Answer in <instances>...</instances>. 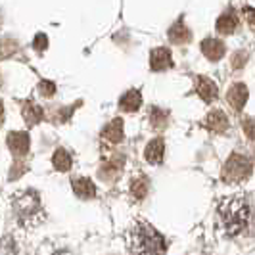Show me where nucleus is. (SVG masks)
<instances>
[{"label": "nucleus", "instance_id": "f257e3e1", "mask_svg": "<svg viewBox=\"0 0 255 255\" xmlns=\"http://www.w3.org/2000/svg\"><path fill=\"white\" fill-rule=\"evenodd\" d=\"M125 240L132 255H165V238L146 221H134L125 232Z\"/></svg>", "mask_w": 255, "mask_h": 255}, {"label": "nucleus", "instance_id": "f03ea898", "mask_svg": "<svg viewBox=\"0 0 255 255\" xmlns=\"http://www.w3.org/2000/svg\"><path fill=\"white\" fill-rule=\"evenodd\" d=\"M219 217L229 236H238L248 229L252 209H250V204L246 202V198L232 196V198H225L219 204Z\"/></svg>", "mask_w": 255, "mask_h": 255}, {"label": "nucleus", "instance_id": "7ed1b4c3", "mask_svg": "<svg viewBox=\"0 0 255 255\" xmlns=\"http://www.w3.org/2000/svg\"><path fill=\"white\" fill-rule=\"evenodd\" d=\"M13 213L23 227H37L44 219V209L40 204V196L35 190H21L12 200Z\"/></svg>", "mask_w": 255, "mask_h": 255}, {"label": "nucleus", "instance_id": "20e7f679", "mask_svg": "<svg viewBox=\"0 0 255 255\" xmlns=\"http://www.w3.org/2000/svg\"><path fill=\"white\" fill-rule=\"evenodd\" d=\"M250 175H252V163L242 153H232L227 159V163L223 165V173H221L225 182H242L250 179Z\"/></svg>", "mask_w": 255, "mask_h": 255}, {"label": "nucleus", "instance_id": "39448f33", "mask_svg": "<svg viewBox=\"0 0 255 255\" xmlns=\"http://www.w3.org/2000/svg\"><path fill=\"white\" fill-rule=\"evenodd\" d=\"M8 148H10V152L13 155H17V157H23L25 153H29V148H31V138H29V134L27 132H21V130H15V132H10L8 134Z\"/></svg>", "mask_w": 255, "mask_h": 255}, {"label": "nucleus", "instance_id": "423d86ee", "mask_svg": "<svg viewBox=\"0 0 255 255\" xmlns=\"http://www.w3.org/2000/svg\"><path fill=\"white\" fill-rule=\"evenodd\" d=\"M150 67L152 71H165V69H171L173 67V56L171 52L167 50L165 46H157L150 52Z\"/></svg>", "mask_w": 255, "mask_h": 255}, {"label": "nucleus", "instance_id": "0eeeda50", "mask_svg": "<svg viewBox=\"0 0 255 255\" xmlns=\"http://www.w3.org/2000/svg\"><path fill=\"white\" fill-rule=\"evenodd\" d=\"M123 167H125V157H123V155H115V157H112L110 161H106V163L100 167L98 175L102 177V180L115 182V180H117V177L121 175Z\"/></svg>", "mask_w": 255, "mask_h": 255}, {"label": "nucleus", "instance_id": "6e6552de", "mask_svg": "<svg viewBox=\"0 0 255 255\" xmlns=\"http://www.w3.org/2000/svg\"><path fill=\"white\" fill-rule=\"evenodd\" d=\"M248 87L244 85V83H236V85H232L230 90L227 92V100L229 104L232 106V110H236V112H240L244 110V106L248 102Z\"/></svg>", "mask_w": 255, "mask_h": 255}, {"label": "nucleus", "instance_id": "1a4fd4ad", "mask_svg": "<svg viewBox=\"0 0 255 255\" xmlns=\"http://www.w3.org/2000/svg\"><path fill=\"white\" fill-rule=\"evenodd\" d=\"M163 153H165V142L163 138H153L146 144V150H144V157L148 163L152 165H159L163 161Z\"/></svg>", "mask_w": 255, "mask_h": 255}, {"label": "nucleus", "instance_id": "9d476101", "mask_svg": "<svg viewBox=\"0 0 255 255\" xmlns=\"http://www.w3.org/2000/svg\"><path fill=\"white\" fill-rule=\"evenodd\" d=\"M21 115H23V121H25L29 127H35V125H38L44 119V110L37 102L27 100L21 106Z\"/></svg>", "mask_w": 255, "mask_h": 255}, {"label": "nucleus", "instance_id": "9b49d317", "mask_svg": "<svg viewBox=\"0 0 255 255\" xmlns=\"http://www.w3.org/2000/svg\"><path fill=\"white\" fill-rule=\"evenodd\" d=\"M196 92L200 94V98H202L204 102H213L219 96L217 85H215L209 77H198V79H196Z\"/></svg>", "mask_w": 255, "mask_h": 255}, {"label": "nucleus", "instance_id": "f8f14e48", "mask_svg": "<svg viewBox=\"0 0 255 255\" xmlns=\"http://www.w3.org/2000/svg\"><path fill=\"white\" fill-rule=\"evenodd\" d=\"M205 127L209 128V130H213V132H227L230 127L229 123V117L223 114L221 110H213V112H209L207 117H205Z\"/></svg>", "mask_w": 255, "mask_h": 255}, {"label": "nucleus", "instance_id": "ddd939ff", "mask_svg": "<svg viewBox=\"0 0 255 255\" xmlns=\"http://www.w3.org/2000/svg\"><path fill=\"white\" fill-rule=\"evenodd\" d=\"M202 52H204V56L207 60H211V62H217L221 60L223 56H225V44L217 40V38H205L204 42H202Z\"/></svg>", "mask_w": 255, "mask_h": 255}, {"label": "nucleus", "instance_id": "4468645a", "mask_svg": "<svg viewBox=\"0 0 255 255\" xmlns=\"http://www.w3.org/2000/svg\"><path fill=\"white\" fill-rule=\"evenodd\" d=\"M71 186H73V192H75L79 198L83 200H90L96 196V186L90 179H85V177H77V179L71 180Z\"/></svg>", "mask_w": 255, "mask_h": 255}, {"label": "nucleus", "instance_id": "2eb2a0df", "mask_svg": "<svg viewBox=\"0 0 255 255\" xmlns=\"http://www.w3.org/2000/svg\"><path fill=\"white\" fill-rule=\"evenodd\" d=\"M128 190H130V196L134 200H144L148 196V192H150V180H148V177L146 175H134L130 179Z\"/></svg>", "mask_w": 255, "mask_h": 255}, {"label": "nucleus", "instance_id": "dca6fc26", "mask_svg": "<svg viewBox=\"0 0 255 255\" xmlns=\"http://www.w3.org/2000/svg\"><path fill=\"white\" fill-rule=\"evenodd\" d=\"M142 106V94L140 90H127L123 96H121V100H119V108L123 110V112H127V114H132V112H136L138 108Z\"/></svg>", "mask_w": 255, "mask_h": 255}, {"label": "nucleus", "instance_id": "f3484780", "mask_svg": "<svg viewBox=\"0 0 255 255\" xmlns=\"http://www.w3.org/2000/svg\"><path fill=\"white\" fill-rule=\"evenodd\" d=\"M102 136L106 140H110L112 144H119V142L123 140V119L121 117H117L114 121H110L102 130Z\"/></svg>", "mask_w": 255, "mask_h": 255}, {"label": "nucleus", "instance_id": "a211bd4d", "mask_svg": "<svg viewBox=\"0 0 255 255\" xmlns=\"http://www.w3.org/2000/svg\"><path fill=\"white\" fill-rule=\"evenodd\" d=\"M236 27H238V17H236V13L234 12H225L217 19V31L219 33H223V35L234 33Z\"/></svg>", "mask_w": 255, "mask_h": 255}, {"label": "nucleus", "instance_id": "6ab92c4d", "mask_svg": "<svg viewBox=\"0 0 255 255\" xmlns=\"http://www.w3.org/2000/svg\"><path fill=\"white\" fill-rule=\"evenodd\" d=\"M71 163H73V159H71V155L65 152L64 148H58L54 155H52V165L56 171H60V173H65V171H69L71 169Z\"/></svg>", "mask_w": 255, "mask_h": 255}, {"label": "nucleus", "instance_id": "aec40b11", "mask_svg": "<svg viewBox=\"0 0 255 255\" xmlns=\"http://www.w3.org/2000/svg\"><path fill=\"white\" fill-rule=\"evenodd\" d=\"M148 115H150V123H152V127L155 130H163L167 127V123H169V112L157 108V106H152Z\"/></svg>", "mask_w": 255, "mask_h": 255}, {"label": "nucleus", "instance_id": "412c9836", "mask_svg": "<svg viewBox=\"0 0 255 255\" xmlns=\"http://www.w3.org/2000/svg\"><path fill=\"white\" fill-rule=\"evenodd\" d=\"M169 38H171L175 44H180V42H188V40H190V31L186 29L184 21H177L175 25L169 29Z\"/></svg>", "mask_w": 255, "mask_h": 255}, {"label": "nucleus", "instance_id": "4be33fe9", "mask_svg": "<svg viewBox=\"0 0 255 255\" xmlns=\"http://www.w3.org/2000/svg\"><path fill=\"white\" fill-rule=\"evenodd\" d=\"M38 94L44 98H52L56 94V85L52 81H40L38 83Z\"/></svg>", "mask_w": 255, "mask_h": 255}, {"label": "nucleus", "instance_id": "5701e85b", "mask_svg": "<svg viewBox=\"0 0 255 255\" xmlns=\"http://www.w3.org/2000/svg\"><path fill=\"white\" fill-rule=\"evenodd\" d=\"M242 128H244V132H246L248 138L255 140V119L254 117H246V119L242 121Z\"/></svg>", "mask_w": 255, "mask_h": 255}, {"label": "nucleus", "instance_id": "b1692460", "mask_svg": "<svg viewBox=\"0 0 255 255\" xmlns=\"http://www.w3.org/2000/svg\"><path fill=\"white\" fill-rule=\"evenodd\" d=\"M33 46H35V50L37 52H44L48 48V38L46 35H42V33H38L37 37H35V42H33Z\"/></svg>", "mask_w": 255, "mask_h": 255}, {"label": "nucleus", "instance_id": "393cba45", "mask_svg": "<svg viewBox=\"0 0 255 255\" xmlns=\"http://www.w3.org/2000/svg\"><path fill=\"white\" fill-rule=\"evenodd\" d=\"M246 60H248V56H246L244 52H238V54L234 56V60H232V65H234V69H240V67L246 64Z\"/></svg>", "mask_w": 255, "mask_h": 255}, {"label": "nucleus", "instance_id": "a878e982", "mask_svg": "<svg viewBox=\"0 0 255 255\" xmlns=\"http://www.w3.org/2000/svg\"><path fill=\"white\" fill-rule=\"evenodd\" d=\"M246 15H248V23H250V27L255 31V10L252 8V10H248L246 12Z\"/></svg>", "mask_w": 255, "mask_h": 255}, {"label": "nucleus", "instance_id": "bb28decb", "mask_svg": "<svg viewBox=\"0 0 255 255\" xmlns=\"http://www.w3.org/2000/svg\"><path fill=\"white\" fill-rule=\"evenodd\" d=\"M2 117H4V104L0 100V123H2Z\"/></svg>", "mask_w": 255, "mask_h": 255}]
</instances>
